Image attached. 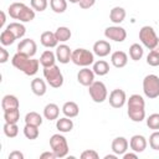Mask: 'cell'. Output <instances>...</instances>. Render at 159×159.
Returning a JSON list of instances; mask_svg holds the SVG:
<instances>
[{"label": "cell", "mask_w": 159, "mask_h": 159, "mask_svg": "<svg viewBox=\"0 0 159 159\" xmlns=\"http://www.w3.org/2000/svg\"><path fill=\"white\" fill-rule=\"evenodd\" d=\"M11 63L15 68L20 70L21 72H24L26 76H34L39 71V66H40V60L29 57L24 53L16 52L12 56Z\"/></svg>", "instance_id": "obj_1"}, {"label": "cell", "mask_w": 159, "mask_h": 159, "mask_svg": "<svg viewBox=\"0 0 159 159\" xmlns=\"http://www.w3.org/2000/svg\"><path fill=\"white\" fill-rule=\"evenodd\" d=\"M50 147H51V150L55 153L56 158H65L70 150L67 139L60 133L53 134L50 138Z\"/></svg>", "instance_id": "obj_2"}, {"label": "cell", "mask_w": 159, "mask_h": 159, "mask_svg": "<svg viewBox=\"0 0 159 159\" xmlns=\"http://www.w3.org/2000/svg\"><path fill=\"white\" fill-rule=\"evenodd\" d=\"M43 77L46 82L53 88H60L63 84V75L57 65H53L51 67H43Z\"/></svg>", "instance_id": "obj_3"}, {"label": "cell", "mask_w": 159, "mask_h": 159, "mask_svg": "<svg viewBox=\"0 0 159 159\" xmlns=\"http://www.w3.org/2000/svg\"><path fill=\"white\" fill-rule=\"evenodd\" d=\"M71 61L76 66L88 67L89 65H92L94 62V53L86 48H76L72 51Z\"/></svg>", "instance_id": "obj_4"}, {"label": "cell", "mask_w": 159, "mask_h": 159, "mask_svg": "<svg viewBox=\"0 0 159 159\" xmlns=\"http://www.w3.org/2000/svg\"><path fill=\"white\" fill-rule=\"evenodd\" d=\"M143 92L150 99L159 97V77L157 75H147L144 77Z\"/></svg>", "instance_id": "obj_5"}, {"label": "cell", "mask_w": 159, "mask_h": 159, "mask_svg": "<svg viewBox=\"0 0 159 159\" xmlns=\"http://www.w3.org/2000/svg\"><path fill=\"white\" fill-rule=\"evenodd\" d=\"M139 40L147 48L154 50L158 43L159 37L157 36V34L152 26H143L139 30Z\"/></svg>", "instance_id": "obj_6"}, {"label": "cell", "mask_w": 159, "mask_h": 159, "mask_svg": "<svg viewBox=\"0 0 159 159\" xmlns=\"http://www.w3.org/2000/svg\"><path fill=\"white\" fill-rule=\"evenodd\" d=\"M88 92H89V96L92 98L93 102L96 103H102L107 99L108 97V91H107V87L103 82L101 81H94L89 87H88Z\"/></svg>", "instance_id": "obj_7"}, {"label": "cell", "mask_w": 159, "mask_h": 159, "mask_svg": "<svg viewBox=\"0 0 159 159\" xmlns=\"http://www.w3.org/2000/svg\"><path fill=\"white\" fill-rule=\"evenodd\" d=\"M104 36L108 40H113L116 42H123L127 39V31L119 25L109 26L104 30Z\"/></svg>", "instance_id": "obj_8"}, {"label": "cell", "mask_w": 159, "mask_h": 159, "mask_svg": "<svg viewBox=\"0 0 159 159\" xmlns=\"http://www.w3.org/2000/svg\"><path fill=\"white\" fill-rule=\"evenodd\" d=\"M108 101H109V104L113 108H122L127 102V94L123 89L116 88L109 93Z\"/></svg>", "instance_id": "obj_9"}, {"label": "cell", "mask_w": 159, "mask_h": 159, "mask_svg": "<svg viewBox=\"0 0 159 159\" xmlns=\"http://www.w3.org/2000/svg\"><path fill=\"white\" fill-rule=\"evenodd\" d=\"M37 51V45L32 39H24L17 45V52L24 53L29 57H34Z\"/></svg>", "instance_id": "obj_10"}, {"label": "cell", "mask_w": 159, "mask_h": 159, "mask_svg": "<svg viewBox=\"0 0 159 159\" xmlns=\"http://www.w3.org/2000/svg\"><path fill=\"white\" fill-rule=\"evenodd\" d=\"M77 81L84 87H89L94 82V72L93 70H89L88 67H83L77 73Z\"/></svg>", "instance_id": "obj_11"}, {"label": "cell", "mask_w": 159, "mask_h": 159, "mask_svg": "<svg viewBox=\"0 0 159 159\" xmlns=\"http://www.w3.org/2000/svg\"><path fill=\"white\" fill-rule=\"evenodd\" d=\"M112 46L108 41L106 40H98L93 43V53L97 55L98 57H106L111 53Z\"/></svg>", "instance_id": "obj_12"}, {"label": "cell", "mask_w": 159, "mask_h": 159, "mask_svg": "<svg viewBox=\"0 0 159 159\" xmlns=\"http://www.w3.org/2000/svg\"><path fill=\"white\" fill-rule=\"evenodd\" d=\"M147 139H145V137L144 135H140V134H135V135H133L132 138H130V140H129V147H130V149L133 150V152H135V153H142V152H144L145 150V148H147Z\"/></svg>", "instance_id": "obj_13"}, {"label": "cell", "mask_w": 159, "mask_h": 159, "mask_svg": "<svg viewBox=\"0 0 159 159\" xmlns=\"http://www.w3.org/2000/svg\"><path fill=\"white\" fill-rule=\"evenodd\" d=\"M71 57H72V51L70 46L62 43L56 47V58L57 61H60V63H63V65L68 63L71 61Z\"/></svg>", "instance_id": "obj_14"}, {"label": "cell", "mask_w": 159, "mask_h": 159, "mask_svg": "<svg viewBox=\"0 0 159 159\" xmlns=\"http://www.w3.org/2000/svg\"><path fill=\"white\" fill-rule=\"evenodd\" d=\"M128 140L124 137H117L112 142V152L117 155H123L128 149Z\"/></svg>", "instance_id": "obj_15"}, {"label": "cell", "mask_w": 159, "mask_h": 159, "mask_svg": "<svg viewBox=\"0 0 159 159\" xmlns=\"http://www.w3.org/2000/svg\"><path fill=\"white\" fill-rule=\"evenodd\" d=\"M40 42L42 46L47 47V48H52V47H57L58 40L56 39L55 32L52 31H43L40 36Z\"/></svg>", "instance_id": "obj_16"}, {"label": "cell", "mask_w": 159, "mask_h": 159, "mask_svg": "<svg viewBox=\"0 0 159 159\" xmlns=\"http://www.w3.org/2000/svg\"><path fill=\"white\" fill-rule=\"evenodd\" d=\"M111 62L116 68H123L128 63V55L124 51H116L111 55Z\"/></svg>", "instance_id": "obj_17"}, {"label": "cell", "mask_w": 159, "mask_h": 159, "mask_svg": "<svg viewBox=\"0 0 159 159\" xmlns=\"http://www.w3.org/2000/svg\"><path fill=\"white\" fill-rule=\"evenodd\" d=\"M125 15H127V12H125V10H124L123 7H120V6H114V7L109 11V20H111L113 24L119 25L120 22L124 21Z\"/></svg>", "instance_id": "obj_18"}, {"label": "cell", "mask_w": 159, "mask_h": 159, "mask_svg": "<svg viewBox=\"0 0 159 159\" xmlns=\"http://www.w3.org/2000/svg\"><path fill=\"white\" fill-rule=\"evenodd\" d=\"M62 113L68 117V118H75L78 116L80 113V107L76 102L73 101H68V102H65L63 106H62Z\"/></svg>", "instance_id": "obj_19"}, {"label": "cell", "mask_w": 159, "mask_h": 159, "mask_svg": "<svg viewBox=\"0 0 159 159\" xmlns=\"http://www.w3.org/2000/svg\"><path fill=\"white\" fill-rule=\"evenodd\" d=\"M31 91H32L34 94H36L39 97H42L47 91L46 82L41 78H34L31 81Z\"/></svg>", "instance_id": "obj_20"}, {"label": "cell", "mask_w": 159, "mask_h": 159, "mask_svg": "<svg viewBox=\"0 0 159 159\" xmlns=\"http://www.w3.org/2000/svg\"><path fill=\"white\" fill-rule=\"evenodd\" d=\"M1 107H2V111H9V109L19 108L20 107V102H19V99H17L16 96H14V94H6V96L2 97Z\"/></svg>", "instance_id": "obj_21"}, {"label": "cell", "mask_w": 159, "mask_h": 159, "mask_svg": "<svg viewBox=\"0 0 159 159\" xmlns=\"http://www.w3.org/2000/svg\"><path fill=\"white\" fill-rule=\"evenodd\" d=\"M60 114V107L56 103H48L43 108V117L48 120H55L58 118Z\"/></svg>", "instance_id": "obj_22"}, {"label": "cell", "mask_w": 159, "mask_h": 159, "mask_svg": "<svg viewBox=\"0 0 159 159\" xmlns=\"http://www.w3.org/2000/svg\"><path fill=\"white\" fill-rule=\"evenodd\" d=\"M56 53H53L51 50H46L41 53L40 56V63L42 65V67H51L53 65H56Z\"/></svg>", "instance_id": "obj_23"}, {"label": "cell", "mask_w": 159, "mask_h": 159, "mask_svg": "<svg viewBox=\"0 0 159 159\" xmlns=\"http://www.w3.org/2000/svg\"><path fill=\"white\" fill-rule=\"evenodd\" d=\"M56 128H57L58 132H61V133H68V132H71L72 128H73V122H72V119L68 118V117L60 118V119H57V122H56Z\"/></svg>", "instance_id": "obj_24"}, {"label": "cell", "mask_w": 159, "mask_h": 159, "mask_svg": "<svg viewBox=\"0 0 159 159\" xmlns=\"http://www.w3.org/2000/svg\"><path fill=\"white\" fill-rule=\"evenodd\" d=\"M93 72L97 76H106L109 72V65L107 61L104 60H98L96 62H93Z\"/></svg>", "instance_id": "obj_25"}, {"label": "cell", "mask_w": 159, "mask_h": 159, "mask_svg": "<svg viewBox=\"0 0 159 159\" xmlns=\"http://www.w3.org/2000/svg\"><path fill=\"white\" fill-rule=\"evenodd\" d=\"M6 29L7 30H10L15 36H16V39L19 40V39H22L24 36H25V34H26V29H25V26L22 25V24H20V22H10L7 26H6Z\"/></svg>", "instance_id": "obj_26"}, {"label": "cell", "mask_w": 159, "mask_h": 159, "mask_svg": "<svg viewBox=\"0 0 159 159\" xmlns=\"http://www.w3.org/2000/svg\"><path fill=\"white\" fill-rule=\"evenodd\" d=\"M128 117L133 122H142L145 119V109L144 108H128Z\"/></svg>", "instance_id": "obj_27"}, {"label": "cell", "mask_w": 159, "mask_h": 159, "mask_svg": "<svg viewBox=\"0 0 159 159\" xmlns=\"http://www.w3.org/2000/svg\"><path fill=\"white\" fill-rule=\"evenodd\" d=\"M128 108H145V101L140 94H132L128 99Z\"/></svg>", "instance_id": "obj_28"}, {"label": "cell", "mask_w": 159, "mask_h": 159, "mask_svg": "<svg viewBox=\"0 0 159 159\" xmlns=\"http://www.w3.org/2000/svg\"><path fill=\"white\" fill-rule=\"evenodd\" d=\"M55 35H56V39L58 40V42H66V41H68V40L71 39L72 32H71V30H70L68 27H66V26H60V27L56 29Z\"/></svg>", "instance_id": "obj_29"}, {"label": "cell", "mask_w": 159, "mask_h": 159, "mask_svg": "<svg viewBox=\"0 0 159 159\" xmlns=\"http://www.w3.org/2000/svg\"><path fill=\"white\" fill-rule=\"evenodd\" d=\"M15 40H17L16 36L7 29L2 30V32L0 34V42H1L2 46H10L15 42Z\"/></svg>", "instance_id": "obj_30"}, {"label": "cell", "mask_w": 159, "mask_h": 159, "mask_svg": "<svg viewBox=\"0 0 159 159\" xmlns=\"http://www.w3.org/2000/svg\"><path fill=\"white\" fill-rule=\"evenodd\" d=\"M34 19H35V10L32 7H29L25 5V7L21 10L17 20H20L21 22H30Z\"/></svg>", "instance_id": "obj_31"}, {"label": "cell", "mask_w": 159, "mask_h": 159, "mask_svg": "<svg viewBox=\"0 0 159 159\" xmlns=\"http://www.w3.org/2000/svg\"><path fill=\"white\" fill-rule=\"evenodd\" d=\"M143 53H144V50L139 43L130 45V47H129V57L133 61H139L143 57Z\"/></svg>", "instance_id": "obj_32"}, {"label": "cell", "mask_w": 159, "mask_h": 159, "mask_svg": "<svg viewBox=\"0 0 159 159\" xmlns=\"http://www.w3.org/2000/svg\"><path fill=\"white\" fill-rule=\"evenodd\" d=\"M4 119L6 123H17L20 119V111L19 108L4 111Z\"/></svg>", "instance_id": "obj_33"}, {"label": "cell", "mask_w": 159, "mask_h": 159, "mask_svg": "<svg viewBox=\"0 0 159 159\" xmlns=\"http://www.w3.org/2000/svg\"><path fill=\"white\" fill-rule=\"evenodd\" d=\"M40 134V130H39V127L37 125H32V124H25L24 127V135L30 139V140H34V139H37Z\"/></svg>", "instance_id": "obj_34"}, {"label": "cell", "mask_w": 159, "mask_h": 159, "mask_svg": "<svg viewBox=\"0 0 159 159\" xmlns=\"http://www.w3.org/2000/svg\"><path fill=\"white\" fill-rule=\"evenodd\" d=\"M25 124H32L40 127L42 124V117L37 112H29L25 116Z\"/></svg>", "instance_id": "obj_35"}, {"label": "cell", "mask_w": 159, "mask_h": 159, "mask_svg": "<svg viewBox=\"0 0 159 159\" xmlns=\"http://www.w3.org/2000/svg\"><path fill=\"white\" fill-rule=\"evenodd\" d=\"M25 7V4L24 2H12L9 7H7V14L10 15V17L17 20L19 19V15L21 12V10Z\"/></svg>", "instance_id": "obj_36"}, {"label": "cell", "mask_w": 159, "mask_h": 159, "mask_svg": "<svg viewBox=\"0 0 159 159\" xmlns=\"http://www.w3.org/2000/svg\"><path fill=\"white\" fill-rule=\"evenodd\" d=\"M50 6L53 12L62 14L67 9V0H50Z\"/></svg>", "instance_id": "obj_37"}, {"label": "cell", "mask_w": 159, "mask_h": 159, "mask_svg": "<svg viewBox=\"0 0 159 159\" xmlns=\"http://www.w3.org/2000/svg\"><path fill=\"white\" fill-rule=\"evenodd\" d=\"M2 130L7 138H15L19 134V127L16 125V123H6L5 122Z\"/></svg>", "instance_id": "obj_38"}, {"label": "cell", "mask_w": 159, "mask_h": 159, "mask_svg": "<svg viewBox=\"0 0 159 159\" xmlns=\"http://www.w3.org/2000/svg\"><path fill=\"white\" fill-rule=\"evenodd\" d=\"M147 125L149 129L159 130V113H153L147 118Z\"/></svg>", "instance_id": "obj_39"}, {"label": "cell", "mask_w": 159, "mask_h": 159, "mask_svg": "<svg viewBox=\"0 0 159 159\" xmlns=\"http://www.w3.org/2000/svg\"><path fill=\"white\" fill-rule=\"evenodd\" d=\"M147 63L152 67L159 66V52L155 50H152L147 56Z\"/></svg>", "instance_id": "obj_40"}, {"label": "cell", "mask_w": 159, "mask_h": 159, "mask_svg": "<svg viewBox=\"0 0 159 159\" xmlns=\"http://www.w3.org/2000/svg\"><path fill=\"white\" fill-rule=\"evenodd\" d=\"M30 4H31V7L35 10V11H45L47 9V5H48V1L47 0H30Z\"/></svg>", "instance_id": "obj_41"}, {"label": "cell", "mask_w": 159, "mask_h": 159, "mask_svg": "<svg viewBox=\"0 0 159 159\" xmlns=\"http://www.w3.org/2000/svg\"><path fill=\"white\" fill-rule=\"evenodd\" d=\"M149 145L153 150H159V130H154L149 137Z\"/></svg>", "instance_id": "obj_42"}, {"label": "cell", "mask_w": 159, "mask_h": 159, "mask_svg": "<svg viewBox=\"0 0 159 159\" xmlns=\"http://www.w3.org/2000/svg\"><path fill=\"white\" fill-rule=\"evenodd\" d=\"M80 157H81V159H98L99 158L98 153L93 149H87V150L82 152Z\"/></svg>", "instance_id": "obj_43"}, {"label": "cell", "mask_w": 159, "mask_h": 159, "mask_svg": "<svg viewBox=\"0 0 159 159\" xmlns=\"http://www.w3.org/2000/svg\"><path fill=\"white\" fill-rule=\"evenodd\" d=\"M94 2H96V0H80V7L81 9H83V10H86V9H91L93 5H94Z\"/></svg>", "instance_id": "obj_44"}, {"label": "cell", "mask_w": 159, "mask_h": 159, "mask_svg": "<svg viewBox=\"0 0 159 159\" xmlns=\"http://www.w3.org/2000/svg\"><path fill=\"white\" fill-rule=\"evenodd\" d=\"M7 60H9V52L2 46V47H0V63H5V62H7Z\"/></svg>", "instance_id": "obj_45"}, {"label": "cell", "mask_w": 159, "mask_h": 159, "mask_svg": "<svg viewBox=\"0 0 159 159\" xmlns=\"http://www.w3.org/2000/svg\"><path fill=\"white\" fill-rule=\"evenodd\" d=\"M9 159H24V154L20 150H14L9 154Z\"/></svg>", "instance_id": "obj_46"}, {"label": "cell", "mask_w": 159, "mask_h": 159, "mask_svg": "<svg viewBox=\"0 0 159 159\" xmlns=\"http://www.w3.org/2000/svg\"><path fill=\"white\" fill-rule=\"evenodd\" d=\"M56 155L55 153L51 150V152H43L41 155H40V159H55Z\"/></svg>", "instance_id": "obj_47"}, {"label": "cell", "mask_w": 159, "mask_h": 159, "mask_svg": "<svg viewBox=\"0 0 159 159\" xmlns=\"http://www.w3.org/2000/svg\"><path fill=\"white\" fill-rule=\"evenodd\" d=\"M130 158H133V159H137L138 158V154L134 152V153H124L123 154V159H130Z\"/></svg>", "instance_id": "obj_48"}, {"label": "cell", "mask_w": 159, "mask_h": 159, "mask_svg": "<svg viewBox=\"0 0 159 159\" xmlns=\"http://www.w3.org/2000/svg\"><path fill=\"white\" fill-rule=\"evenodd\" d=\"M5 21H6V17H5V12L1 11V21H0V27H4L5 25Z\"/></svg>", "instance_id": "obj_49"}, {"label": "cell", "mask_w": 159, "mask_h": 159, "mask_svg": "<svg viewBox=\"0 0 159 159\" xmlns=\"http://www.w3.org/2000/svg\"><path fill=\"white\" fill-rule=\"evenodd\" d=\"M117 154H108V155H106L104 157V159H117Z\"/></svg>", "instance_id": "obj_50"}, {"label": "cell", "mask_w": 159, "mask_h": 159, "mask_svg": "<svg viewBox=\"0 0 159 159\" xmlns=\"http://www.w3.org/2000/svg\"><path fill=\"white\" fill-rule=\"evenodd\" d=\"M71 4H78L80 2V0H68Z\"/></svg>", "instance_id": "obj_51"}, {"label": "cell", "mask_w": 159, "mask_h": 159, "mask_svg": "<svg viewBox=\"0 0 159 159\" xmlns=\"http://www.w3.org/2000/svg\"><path fill=\"white\" fill-rule=\"evenodd\" d=\"M154 50L159 52V40H158V43H157V46H155V48H154Z\"/></svg>", "instance_id": "obj_52"}]
</instances>
